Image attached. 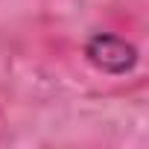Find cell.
<instances>
[{"label": "cell", "instance_id": "1", "mask_svg": "<svg viewBox=\"0 0 149 149\" xmlns=\"http://www.w3.org/2000/svg\"><path fill=\"white\" fill-rule=\"evenodd\" d=\"M85 56L94 67H100L102 73H111V76H120V73L132 70L137 64V50L108 32H97L88 44H85Z\"/></svg>", "mask_w": 149, "mask_h": 149}]
</instances>
